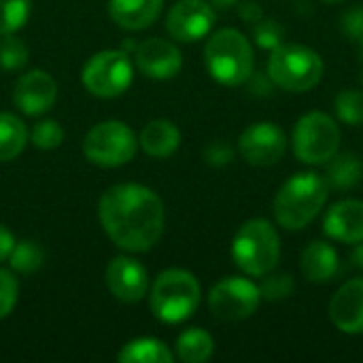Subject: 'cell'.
<instances>
[{
  "instance_id": "cell-1",
  "label": "cell",
  "mask_w": 363,
  "mask_h": 363,
  "mask_svg": "<svg viewBox=\"0 0 363 363\" xmlns=\"http://www.w3.org/2000/svg\"><path fill=\"white\" fill-rule=\"evenodd\" d=\"M98 219L106 236L123 251L147 253L164 234V202L138 183L108 187L98 202Z\"/></svg>"
},
{
  "instance_id": "cell-2",
  "label": "cell",
  "mask_w": 363,
  "mask_h": 363,
  "mask_svg": "<svg viewBox=\"0 0 363 363\" xmlns=\"http://www.w3.org/2000/svg\"><path fill=\"white\" fill-rule=\"evenodd\" d=\"M330 196V185L323 177L315 172H300L294 174L283 187L277 191L272 211L274 219L281 228L289 232L304 230L315 221L321 213Z\"/></svg>"
},
{
  "instance_id": "cell-3",
  "label": "cell",
  "mask_w": 363,
  "mask_h": 363,
  "mask_svg": "<svg viewBox=\"0 0 363 363\" xmlns=\"http://www.w3.org/2000/svg\"><path fill=\"white\" fill-rule=\"evenodd\" d=\"M204 62L208 74L228 87H238L253 74V47L247 36L234 28L217 30L204 47Z\"/></svg>"
},
{
  "instance_id": "cell-4",
  "label": "cell",
  "mask_w": 363,
  "mask_h": 363,
  "mask_svg": "<svg viewBox=\"0 0 363 363\" xmlns=\"http://www.w3.org/2000/svg\"><path fill=\"white\" fill-rule=\"evenodd\" d=\"M200 298V283L191 272L168 268L155 279L149 296V306L162 323L174 325L187 321L198 311Z\"/></svg>"
},
{
  "instance_id": "cell-5",
  "label": "cell",
  "mask_w": 363,
  "mask_h": 363,
  "mask_svg": "<svg viewBox=\"0 0 363 363\" xmlns=\"http://www.w3.org/2000/svg\"><path fill=\"white\" fill-rule=\"evenodd\" d=\"M266 74L277 87L291 94H302L319 85L323 77V60L306 45L283 43L272 49Z\"/></svg>"
},
{
  "instance_id": "cell-6",
  "label": "cell",
  "mask_w": 363,
  "mask_h": 363,
  "mask_svg": "<svg viewBox=\"0 0 363 363\" xmlns=\"http://www.w3.org/2000/svg\"><path fill=\"white\" fill-rule=\"evenodd\" d=\"M232 259L249 277L270 274L281 259V238L266 219L247 221L232 240Z\"/></svg>"
},
{
  "instance_id": "cell-7",
  "label": "cell",
  "mask_w": 363,
  "mask_h": 363,
  "mask_svg": "<svg viewBox=\"0 0 363 363\" xmlns=\"http://www.w3.org/2000/svg\"><path fill=\"white\" fill-rule=\"evenodd\" d=\"M138 151L136 134L130 125L117 119L100 121L96 123L85 140H83V153L85 157L100 168H119L134 160Z\"/></svg>"
},
{
  "instance_id": "cell-8",
  "label": "cell",
  "mask_w": 363,
  "mask_h": 363,
  "mask_svg": "<svg viewBox=\"0 0 363 363\" xmlns=\"http://www.w3.org/2000/svg\"><path fill=\"white\" fill-rule=\"evenodd\" d=\"M134 79V64L125 51L119 49H104L94 53L83 70H81V83L85 89L96 98H117L132 85Z\"/></svg>"
},
{
  "instance_id": "cell-9",
  "label": "cell",
  "mask_w": 363,
  "mask_h": 363,
  "mask_svg": "<svg viewBox=\"0 0 363 363\" xmlns=\"http://www.w3.org/2000/svg\"><path fill=\"white\" fill-rule=\"evenodd\" d=\"M291 145L300 162L308 166H321L338 153L340 128L325 113H306L294 128Z\"/></svg>"
},
{
  "instance_id": "cell-10",
  "label": "cell",
  "mask_w": 363,
  "mask_h": 363,
  "mask_svg": "<svg viewBox=\"0 0 363 363\" xmlns=\"http://www.w3.org/2000/svg\"><path fill=\"white\" fill-rule=\"evenodd\" d=\"M262 302L259 287L242 277H228L219 281L208 294V308L219 321H245Z\"/></svg>"
},
{
  "instance_id": "cell-11",
  "label": "cell",
  "mask_w": 363,
  "mask_h": 363,
  "mask_svg": "<svg viewBox=\"0 0 363 363\" xmlns=\"http://www.w3.org/2000/svg\"><path fill=\"white\" fill-rule=\"evenodd\" d=\"M238 151L242 160L251 166H274L287 151V136L277 123L257 121L240 134Z\"/></svg>"
},
{
  "instance_id": "cell-12",
  "label": "cell",
  "mask_w": 363,
  "mask_h": 363,
  "mask_svg": "<svg viewBox=\"0 0 363 363\" xmlns=\"http://www.w3.org/2000/svg\"><path fill=\"white\" fill-rule=\"evenodd\" d=\"M213 26L215 11L206 0H181L170 9L166 17L168 34L181 43H196L204 38Z\"/></svg>"
},
{
  "instance_id": "cell-13",
  "label": "cell",
  "mask_w": 363,
  "mask_h": 363,
  "mask_svg": "<svg viewBox=\"0 0 363 363\" xmlns=\"http://www.w3.org/2000/svg\"><path fill=\"white\" fill-rule=\"evenodd\" d=\"M136 68L155 81H168L183 68V53L179 47L164 38H147L134 49Z\"/></svg>"
},
{
  "instance_id": "cell-14",
  "label": "cell",
  "mask_w": 363,
  "mask_h": 363,
  "mask_svg": "<svg viewBox=\"0 0 363 363\" xmlns=\"http://www.w3.org/2000/svg\"><path fill=\"white\" fill-rule=\"evenodd\" d=\"M55 98H57V83L49 72L40 68L21 74L13 87L15 106L30 117L47 113L55 104Z\"/></svg>"
},
{
  "instance_id": "cell-15",
  "label": "cell",
  "mask_w": 363,
  "mask_h": 363,
  "mask_svg": "<svg viewBox=\"0 0 363 363\" xmlns=\"http://www.w3.org/2000/svg\"><path fill=\"white\" fill-rule=\"evenodd\" d=\"M106 287L119 302L134 304L147 296L149 274L140 262L119 255L106 266Z\"/></svg>"
},
{
  "instance_id": "cell-16",
  "label": "cell",
  "mask_w": 363,
  "mask_h": 363,
  "mask_svg": "<svg viewBox=\"0 0 363 363\" xmlns=\"http://www.w3.org/2000/svg\"><path fill=\"white\" fill-rule=\"evenodd\" d=\"M330 319L342 334H363V279L345 283L334 294L330 302Z\"/></svg>"
},
{
  "instance_id": "cell-17",
  "label": "cell",
  "mask_w": 363,
  "mask_h": 363,
  "mask_svg": "<svg viewBox=\"0 0 363 363\" xmlns=\"http://www.w3.org/2000/svg\"><path fill=\"white\" fill-rule=\"evenodd\" d=\"M323 232L338 242L357 245L363 240V202L340 200L325 215Z\"/></svg>"
},
{
  "instance_id": "cell-18",
  "label": "cell",
  "mask_w": 363,
  "mask_h": 363,
  "mask_svg": "<svg viewBox=\"0 0 363 363\" xmlns=\"http://www.w3.org/2000/svg\"><path fill=\"white\" fill-rule=\"evenodd\" d=\"M164 0H108L111 19L130 32L147 30L162 13Z\"/></svg>"
},
{
  "instance_id": "cell-19",
  "label": "cell",
  "mask_w": 363,
  "mask_h": 363,
  "mask_svg": "<svg viewBox=\"0 0 363 363\" xmlns=\"http://www.w3.org/2000/svg\"><path fill=\"white\" fill-rule=\"evenodd\" d=\"M340 262H338V253L330 242L323 240H315L311 242L300 259V270L304 274V279L308 283H330L336 274H338Z\"/></svg>"
},
{
  "instance_id": "cell-20",
  "label": "cell",
  "mask_w": 363,
  "mask_h": 363,
  "mask_svg": "<svg viewBox=\"0 0 363 363\" xmlns=\"http://www.w3.org/2000/svg\"><path fill=\"white\" fill-rule=\"evenodd\" d=\"M138 145L143 147V151L147 155L164 160V157H170L179 149L181 132L168 119H153L143 128V132L138 136Z\"/></svg>"
},
{
  "instance_id": "cell-21",
  "label": "cell",
  "mask_w": 363,
  "mask_h": 363,
  "mask_svg": "<svg viewBox=\"0 0 363 363\" xmlns=\"http://www.w3.org/2000/svg\"><path fill=\"white\" fill-rule=\"evenodd\" d=\"M363 177V164L355 153H336L325 162V183L334 189H351Z\"/></svg>"
},
{
  "instance_id": "cell-22",
  "label": "cell",
  "mask_w": 363,
  "mask_h": 363,
  "mask_svg": "<svg viewBox=\"0 0 363 363\" xmlns=\"http://www.w3.org/2000/svg\"><path fill=\"white\" fill-rule=\"evenodd\" d=\"M174 355L170 347H166L157 338H136L130 340L119 353V363H172Z\"/></svg>"
},
{
  "instance_id": "cell-23",
  "label": "cell",
  "mask_w": 363,
  "mask_h": 363,
  "mask_svg": "<svg viewBox=\"0 0 363 363\" xmlns=\"http://www.w3.org/2000/svg\"><path fill=\"white\" fill-rule=\"evenodd\" d=\"M177 357L185 363L208 362L215 353V340L206 330L189 328L177 338Z\"/></svg>"
},
{
  "instance_id": "cell-24",
  "label": "cell",
  "mask_w": 363,
  "mask_h": 363,
  "mask_svg": "<svg viewBox=\"0 0 363 363\" xmlns=\"http://www.w3.org/2000/svg\"><path fill=\"white\" fill-rule=\"evenodd\" d=\"M28 145L26 123L13 113H0V162L15 160Z\"/></svg>"
},
{
  "instance_id": "cell-25",
  "label": "cell",
  "mask_w": 363,
  "mask_h": 363,
  "mask_svg": "<svg viewBox=\"0 0 363 363\" xmlns=\"http://www.w3.org/2000/svg\"><path fill=\"white\" fill-rule=\"evenodd\" d=\"M45 262V253L38 242L34 240H19L15 242L11 255H9V266L17 274H34L40 270Z\"/></svg>"
},
{
  "instance_id": "cell-26",
  "label": "cell",
  "mask_w": 363,
  "mask_h": 363,
  "mask_svg": "<svg viewBox=\"0 0 363 363\" xmlns=\"http://www.w3.org/2000/svg\"><path fill=\"white\" fill-rule=\"evenodd\" d=\"M32 13V0H0V36L15 34L26 26Z\"/></svg>"
},
{
  "instance_id": "cell-27",
  "label": "cell",
  "mask_w": 363,
  "mask_h": 363,
  "mask_svg": "<svg viewBox=\"0 0 363 363\" xmlns=\"http://www.w3.org/2000/svg\"><path fill=\"white\" fill-rule=\"evenodd\" d=\"M336 115L347 125H362L363 123V91L359 89H342L336 96Z\"/></svg>"
},
{
  "instance_id": "cell-28",
  "label": "cell",
  "mask_w": 363,
  "mask_h": 363,
  "mask_svg": "<svg viewBox=\"0 0 363 363\" xmlns=\"http://www.w3.org/2000/svg\"><path fill=\"white\" fill-rule=\"evenodd\" d=\"M28 57H30V51L21 38H17L13 34L2 36V40H0V66L4 70H21L28 64Z\"/></svg>"
},
{
  "instance_id": "cell-29",
  "label": "cell",
  "mask_w": 363,
  "mask_h": 363,
  "mask_svg": "<svg viewBox=\"0 0 363 363\" xmlns=\"http://www.w3.org/2000/svg\"><path fill=\"white\" fill-rule=\"evenodd\" d=\"M30 140L40 151H53L64 143V128L55 119H45L32 128Z\"/></svg>"
},
{
  "instance_id": "cell-30",
  "label": "cell",
  "mask_w": 363,
  "mask_h": 363,
  "mask_svg": "<svg viewBox=\"0 0 363 363\" xmlns=\"http://www.w3.org/2000/svg\"><path fill=\"white\" fill-rule=\"evenodd\" d=\"M296 289V281L289 272H279V274H270L264 279L259 294L264 300L268 302H279V300H287Z\"/></svg>"
},
{
  "instance_id": "cell-31",
  "label": "cell",
  "mask_w": 363,
  "mask_h": 363,
  "mask_svg": "<svg viewBox=\"0 0 363 363\" xmlns=\"http://www.w3.org/2000/svg\"><path fill=\"white\" fill-rule=\"evenodd\" d=\"M253 38L257 43V47L262 49H277L279 45H283V38H285V30L279 21L274 19H266L262 17L255 28H253Z\"/></svg>"
},
{
  "instance_id": "cell-32",
  "label": "cell",
  "mask_w": 363,
  "mask_h": 363,
  "mask_svg": "<svg viewBox=\"0 0 363 363\" xmlns=\"http://www.w3.org/2000/svg\"><path fill=\"white\" fill-rule=\"evenodd\" d=\"M17 298H19V285H17V279L2 270L0 268V319L9 317L17 304Z\"/></svg>"
},
{
  "instance_id": "cell-33",
  "label": "cell",
  "mask_w": 363,
  "mask_h": 363,
  "mask_svg": "<svg viewBox=\"0 0 363 363\" xmlns=\"http://www.w3.org/2000/svg\"><path fill=\"white\" fill-rule=\"evenodd\" d=\"M340 28L345 32V36H349L353 43L363 47V6L355 4L351 9H347L340 17Z\"/></svg>"
},
{
  "instance_id": "cell-34",
  "label": "cell",
  "mask_w": 363,
  "mask_h": 363,
  "mask_svg": "<svg viewBox=\"0 0 363 363\" xmlns=\"http://www.w3.org/2000/svg\"><path fill=\"white\" fill-rule=\"evenodd\" d=\"M232 157H234V151H232L225 143H221V140H215V143H211V145L204 149V160H206V164L217 166V168L228 166V164L232 162Z\"/></svg>"
},
{
  "instance_id": "cell-35",
  "label": "cell",
  "mask_w": 363,
  "mask_h": 363,
  "mask_svg": "<svg viewBox=\"0 0 363 363\" xmlns=\"http://www.w3.org/2000/svg\"><path fill=\"white\" fill-rule=\"evenodd\" d=\"M238 15L245 21H249V23H257L264 17V13H262V9H259L257 2H245V4H240L238 6Z\"/></svg>"
},
{
  "instance_id": "cell-36",
  "label": "cell",
  "mask_w": 363,
  "mask_h": 363,
  "mask_svg": "<svg viewBox=\"0 0 363 363\" xmlns=\"http://www.w3.org/2000/svg\"><path fill=\"white\" fill-rule=\"evenodd\" d=\"M13 247H15V236L4 225H0V262L2 259H9Z\"/></svg>"
},
{
  "instance_id": "cell-37",
  "label": "cell",
  "mask_w": 363,
  "mask_h": 363,
  "mask_svg": "<svg viewBox=\"0 0 363 363\" xmlns=\"http://www.w3.org/2000/svg\"><path fill=\"white\" fill-rule=\"evenodd\" d=\"M249 81L253 83V87H251V89H253V94H259V96H268V94H270V89H272V85H274V83L270 81V77H268V74H266V79H264V77H253V74H251V77H249Z\"/></svg>"
},
{
  "instance_id": "cell-38",
  "label": "cell",
  "mask_w": 363,
  "mask_h": 363,
  "mask_svg": "<svg viewBox=\"0 0 363 363\" xmlns=\"http://www.w3.org/2000/svg\"><path fill=\"white\" fill-rule=\"evenodd\" d=\"M353 264H355L357 268H363V240L362 242H357V247H355V251H353Z\"/></svg>"
},
{
  "instance_id": "cell-39",
  "label": "cell",
  "mask_w": 363,
  "mask_h": 363,
  "mask_svg": "<svg viewBox=\"0 0 363 363\" xmlns=\"http://www.w3.org/2000/svg\"><path fill=\"white\" fill-rule=\"evenodd\" d=\"M236 2H240V0H213V4H217V6H221V9L234 6Z\"/></svg>"
},
{
  "instance_id": "cell-40",
  "label": "cell",
  "mask_w": 363,
  "mask_h": 363,
  "mask_svg": "<svg viewBox=\"0 0 363 363\" xmlns=\"http://www.w3.org/2000/svg\"><path fill=\"white\" fill-rule=\"evenodd\" d=\"M323 2H328V4H338V2H345V0H323Z\"/></svg>"
},
{
  "instance_id": "cell-41",
  "label": "cell",
  "mask_w": 363,
  "mask_h": 363,
  "mask_svg": "<svg viewBox=\"0 0 363 363\" xmlns=\"http://www.w3.org/2000/svg\"><path fill=\"white\" fill-rule=\"evenodd\" d=\"M362 81H363V55H362Z\"/></svg>"
}]
</instances>
